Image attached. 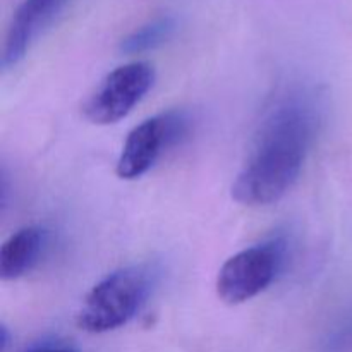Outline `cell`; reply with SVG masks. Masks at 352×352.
Listing matches in <instances>:
<instances>
[{"label":"cell","mask_w":352,"mask_h":352,"mask_svg":"<svg viewBox=\"0 0 352 352\" xmlns=\"http://www.w3.org/2000/svg\"><path fill=\"white\" fill-rule=\"evenodd\" d=\"M315 120L299 103H285L261 126L253 150L232 184L244 206L274 205L296 184L311 146Z\"/></svg>","instance_id":"1"},{"label":"cell","mask_w":352,"mask_h":352,"mask_svg":"<svg viewBox=\"0 0 352 352\" xmlns=\"http://www.w3.org/2000/svg\"><path fill=\"white\" fill-rule=\"evenodd\" d=\"M150 277L141 267H127L107 275L86 294L76 323L88 333H105L129 323L143 308Z\"/></svg>","instance_id":"2"},{"label":"cell","mask_w":352,"mask_h":352,"mask_svg":"<svg viewBox=\"0 0 352 352\" xmlns=\"http://www.w3.org/2000/svg\"><path fill=\"white\" fill-rule=\"evenodd\" d=\"M155 81L148 62H131L105 76L82 105V116L96 126H109L129 116Z\"/></svg>","instance_id":"3"},{"label":"cell","mask_w":352,"mask_h":352,"mask_svg":"<svg viewBox=\"0 0 352 352\" xmlns=\"http://www.w3.org/2000/svg\"><path fill=\"white\" fill-rule=\"evenodd\" d=\"M188 133L184 113L167 112L150 117L134 127L124 141L116 172L122 181H134L146 174L162 155Z\"/></svg>","instance_id":"4"},{"label":"cell","mask_w":352,"mask_h":352,"mask_svg":"<svg viewBox=\"0 0 352 352\" xmlns=\"http://www.w3.org/2000/svg\"><path fill=\"white\" fill-rule=\"evenodd\" d=\"M280 267L278 246L248 248L230 256L217 275V296L229 306L244 305L274 282Z\"/></svg>","instance_id":"5"},{"label":"cell","mask_w":352,"mask_h":352,"mask_svg":"<svg viewBox=\"0 0 352 352\" xmlns=\"http://www.w3.org/2000/svg\"><path fill=\"white\" fill-rule=\"evenodd\" d=\"M69 0H23L14 12L6 34L2 64L9 69L19 64L33 41L50 26Z\"/></svg>","instance_id":"6"},{"label":"cell","mask_w":352,"mask_h":352,"mask_svg":"<svg viewBox=\"0 0 352 352\" xmlns=\"http://www.w3.org/2000/svg\"><path fill=\"white\" fill-rule=\"evenodd\" d=\"M47 244V232L41 227H23L14 232L0 248V277L16 280L26 275L40 260Z\"/></svg>","instance_id":"7"},{"label":"cell","mask_w":352,"mask_h":352,"mask_svg":"<svg viewBox=\"0 0 352 352\" xmlns=\"http://www.w3.org/2000/svg\"><path fill=\"white\" fill-rule=\"evenodd\" d=\"M175 30V21L172 17L164 16L143 24L141 28L127 34L120 43V50L126 54H136V52L150 50L158 47L172 36Z\"/></svg>","instance_id":"8"},{"label":"cell","mask_w":352,"mask_h":352,"mask_svg":"<svg viewBox=\"0 0 352 352\" xmlns=\"http://www.w3.org/2000/svg\"><path fill=\"white\" fill-rule=\"evenodd\" d=\"M28 352H78L74 347L67 346V344H60V342H47V344H40V346L33 347Z\"/></svg>","instance_id":"9"}]
</instances>
